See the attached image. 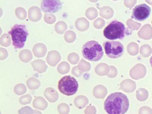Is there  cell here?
<instances>
[{
  "label": "cell",
  "mask_w": 152,
  "mask_h": 114,
  "mask_svg": "<svg viewBox=\"0 0 152 114\" xmlns=\"http://www.w3.org/2000/svg\"><path fill=\"white\" fill-rule=\"evenodd\" d=\"M78 68L80 71H82L83 72H87L90 69V64L82 59L80 61L78 66Z\"/></svg>",
  "instance_id": "24"
},
{
  "label": "cell",
  "mask_w": 152,
  "mask_h": 114,
  "mask_svg": "<svg viewBox=\"0 0 152 114\" xmlns=\"http://www.w3.org/2000/svg\"><path fill=\"white\" fill-rule=\"evenodd\" d=\"M61 59V55L56 50L49 52L46 58L48 64L52 66H56Z\"/></svg>",
  "instance_id": "9"
},
{
  "label": "cell",
  "mask_w": 152,
  "mask_h": 114,
  "mask_svg": "<svg viewBox=\"0 0 152 114\" xmlns=\"http://www.w3.org/2000/svg\"><path fill=\"white\" fill-rule=\"evenodd\" d=\"M34 110L28 106L23 107L18 110L19 114H32Z\"/></svg>",
  "instance_id": "31"
},
{
  "label": "cell",
  "mask_w": 152,
  "mask_h": 114,
  "mask_svg": "<svg viewBox=\"0 0 152 114\" xmlns=\"http://www.w3.org/2000/svg\"><path fill=\"white\" fill-rule=\"evenodd\" d=\"M32 98L30 94H26L20 97L19 99V102L22 105H26L30 104L31 102Z\"/></svg>",
  "instance_id": "29"
},
{
  "label": "cell",
  "mask_w": 152,
  "mask_h": 114,
  "mask_svg": "<svg viewBox=\"0 0 152 114\" xmlns=\"http://www.w3.org/2000/svg\"><path fill=\"white\" fill-rule=\"evenodd\" d=\"M11 38L8 34H4L0 38V44L2 46L8 47L11 44Z\"/></svg>",
  "instance_id": "22"
},
{
  "label": "cell",
  "mask_w": 152,
  "mask_h": 114,
  "mask_svg": "<svg viewBox=\"0 0 152 114\" xmlns=\"http://www.w3.org/2000/svg\"><path fill=\"white\" fill-rule=\"evenodd\" d=\"M103 46L107 56L111 58H118L124 53V47L119 41H106L103 44Z\"/></svg>",
  "instance_id": "6"
},
{
  "label": "cell",
  "mask_w": 152,
  "mask_h": 114,
  "mask_svg": "<svg viewBox=\"0 0 152 114\" xmlns=\"http://www.w3.org/2000/svg\"><path fill=\"white\" fill-rule=\"evenodd\" d=\"M14 91L17 95H20L24 94L26 92V87L23 84H18L15 86Z\"/></svg>",
  "instance_id": "25"
},
{
  "label": "cell",
  "mask_w": 152,
  "mask_h": 114,
  "mask_svg": "<svg viewBox=\"0 0 152 114\" xmlns=\"http://www.w3.org/2000/svg\"><path fill=\"white\" fill-rule=\"evenodd\" d=\"M67 26L66 23L64 21H59L55 25V30L58 34H64L67 30Z\"/></svg>",
  "instance_id": "20"
},
{
  "label": "cell",
  "mask_w": 152,
  "mask_h": 114,
  "mask_svg": "<svg viewBox=\"0 0 152 114\" xmlns=\"http://www.w3.org/2000/svg\"><path fill=\"white\" fill-rule=\"evenodd\" d=\"M42 17L40 9L37 6H32L28 10V18L32 22H37Z\"/></svg>",
  "instance_id": "10"
},
{
  "label": "cell",
  "mask_w": 152,
  "mask_h": 114,
  "mask_svg": "<svg viewBox=\"0 0 152 114\" xmlns=\"http://www.w3.org/2000/svg\"><path fill=\"white\" fill-rule=\"evenodd\" d=\"M31 65L35 71L38 73H43L46 72L48 69V66L45 61L41 59L36 60L31 62Z\"/></svg>",
  "instance_id": "12"
},
{
  "label": "cell",
  "mask_w": 152,
  "mask_h": 114,
  "mask_svg": "<svg viewBox=\"0 0 152 114\" xmlns=\"http://www.w3.org/2000/svg\"><path fill=\"white\" fill-rule=\"evenodd\" d=\"M67 60L71 64L75 65L79 62L80 60V57L77 53H72L68 55Z\"/></svg>",
  "instance_id": "26"
},
{
  "label": "cell",
  "mask_w": 152,
  "mask_h": 114,
  "mask_svg": "<svg viewBox=\"0 0 152 114\" xmlns=\"http://www.w3.org/2000/svg\"><path fill=\"white\" fill-rule=\"evenodd\" d=\"M129 107V101L128 97L121 92L111 94L104 103V108L108 114H125Z\"/></svg>",
  "instance_id": "1"
},
{
  "label": "cell",
  "mask_w": 152,
  "mask_h": 114,
  "mask_svg": "<svg viewBox=\"0 0 152 114\" xmlns=\"http://www.w3.org/2000/svg\"><path fill=\"white\" fill-rule=\"evenodd\" d=\"M74 104L77 108L83 109L88 105V100L87 97L83 95H80L75 99Z\"/></svg>",
  "instance_id": "16"
},
{
  "label": "cell",
  "mask_w": 152,
  "mask_h": 114,
  "mask_svg": "<svg viewBox=\"0 0 152 114\" xmlns=\"http://www.w3.org/2000/svg\"><path fill=\"white\" fill-rule=\"evenodd\" d=\"M72 73L74 75L77 77H80L83 75L82 71H80L78 69V66H75L72 69Z\"/></svg>",
  "instance_id": "33"
},
{
  "label": "cell",
  "mask_w": 152,
  "mask_h": 114,
  "mask_svg": "<svg viewBox=\"0 0 152 114\" xmlns=\"http://www.w3.org/2000/svg\"><path fill=\"white\" fill-rule=\"evenodd\" d=\"M19 57L22 61L27 63L32 59V53L30 50L27 49L23 50L19 53Z\"/></svg>",
  "instance_id": "17"
},
{
  "label": "cell",
  "mask_w": 152,
  "mask_h": 114,
  "mask_svg": "<svg viewBox=\"0 0 152 114\" xmlns=\"http://www.w3.org/2000/svg\"><path fill=\"white\" fill-rule=\"evenodd\" d=\"M76 38V34L72 30H68L65 34L64 39L66 42L72 43L75 41Z\"/></svg>",
  "instance_id": "21"
},
{
  "label": "cell",
  "mask_w": 152,
  "mask_h": 114,
  "mask_svg": "<svg viewBox=\"0 0 152 114\" xmlns=\"http://www.w3.org/2000/svg\"><path fill=\"white\" fill-rule=\"evenodd\" d=\"M126 28L124 24L117 20H113L104 29V36L108 40H122L126 34Z\"/></svg>",
  "instance_id": "3"
},
{
  "label": "cell",
  "mask_w": 152,
  "mask_h": 114,
  "mask_svg": "<svg viewBox=\"0 0 152 114\" xmlns=\"http://www.w3.org/2000/svg\"><path fill=\"white\" fill-rule=\"evenodd\" d=\"M75 26L77 30L84 32L88 29L89 22L83 17L79 18L75 21Z\"/></svg>",
  "instance_id": "14"
},
{
  "label": "cell",
  "mask_w": 152,
  "mask_h": 114,
  "mask_svg": "<svg viewBox=\"0 0 152 114\" xmlns=\"http://www.w3.org/2000/svg\"><path fill=\"white\" fill-rule=\"evenodd\" d=\"M79 84L77 80L71 75L65 76L60 79L58 83L59 91L67 96L74 95L77 92Z\"/></svg>",
  "instance_id": "5"
},
{
  "label": "cell",
  "mask_w": 152,
  "mask_h": 114,
  "mask_svg": "<svg viewBox=\"0 0 152 114\" xmlns=\"http://www.w3.org/2000/svg\"></svg>",
  "instance_id": "37"
},
{
  "label": "cell",
  "mask_w": 152,
  "mask_h": 114,
  "mask_svg": "<svg viewBox=\"0 0 152 114\" xmlns=\"http://www.w3.org/2000/svg\"><path fill=\"white\" fill-rule=\"evenodd\" d=\"M15 14L17 17L21 20L26 19L27 17L26 10L23 7H19L15 10Z\"/></svg>",
  "instance_id": "23"
},
{
  "label": "cell",
  "mask_w": 152,
  "mask_h": 114,
  "mask_svg": "<svg viewBox=\"0 0 152 114\" xmlns=\"http://www.w3.org/2000/svg\"><path fill=\"white\" fill-rule=\"evenodd\" d=\"M151 13V8L145 4L137 5L132 11V18L137 21H143L148 18Z\"/></svg>",
  "instance_id": "7"
},
{
  "label": "cell",
  "mask_w": 152,
  "mask_h": 114,
  "mask_svg": "<svg viewBox=\"0 0 152 114\" xmlns=\"http://www.w3.org/2000/svg\"><path fill=\"white\" fill-rule=\"evenodd\" d=\"M26 85L30 90H35L40 87L41 83L38 79L34 77H30L26 81Z\"/></svg>",
  "instance_id": "18"
},
{
  "label": "cell",
  "mask_w": 152,
  "mask_h": 114,
  "mask_svg": "<svg viewBox=\"0 0 152 114\" xmlns=\"http://www.w3.org/2000/svg\"><path fill=\"white\" fill-rule=\"evenodd\" d=\"M44 96L50 102H56L58 99V94L52 87H48L44 91Z\"/></svg>",
  "instance_id": "13"
},
{
  "label": "cell",
  "mask_w": 152,
  "mask_h": 114,
  "mask_svg": "<svg viewBox=\"0 0 152 114\" xmlns=\"http://www.w3.org/2000/svg\"><path fill=\"white\" fill-rule=\"evenodd\" d=\"M95 13H96V10L93 8H90L86 10L85 15L89 19L92 20L95 18Z\"/></svg>",
  "instance_id": "30"
},
{
  "label": "cell",
  "mask_w": 152,
  "mask_h": 114,
  "mask_svg": "<svg viewBox=\"0 0 152 114\" xmlns=\"http://www.w3.org/2000/svg\"><path fill=\"white\" fill-rule=\"evenodd\" d=\"M57 109L60 114H68L70 112V107L66 103H61L58 105Z\"/></svg>",
  "instance_id": "27"
},
{
  "label": "cell",
  "mask_w": 152,
  "mask_h": 114,
  "mask_svg": "<svg viewBox=\"0 0 152 114\" xmlns=\"http://www.w3.org/2000/svg\"><path fill=\"white\" fill-rule=\"evenodd\" d=\"M89 1H96V0H89Z\"/></svg>",
  "instance_id": "36"
},
{
  "label": "cell",
  "mask_w": 152,
  "mask_h": 114,
  "mask_svg": "<svg viewBox=\"0 0 152 114\" xmlns=\"http://www.w3.org/2000/svg\"><path fill=\"white\" fill-rule=\"evenodd\" d=\"M9 33L11 35L12 44L14 48L16 49L23 48L29 35L26 26L15 24Z\"/></svg>",
  "instance_id": "4"
},
{
  "label": "cell",
  "mask_w": 152,
  "mask_h": 114,
  "mask_svg": "<svg viewBox=\"0 0 152 114\" xmlns=\"http://www.w3.org/2000/svg\"><path fill=\"white\" fill-rule=\"evenodd\" d=\"M33 106L34 108L43 110L48 107V103L46 100L42 97H37L34 100Z\"/></svg>",
  "instance_id": "15"
},
{
  "label": "cell",
  "mask_w": 152,
  "mask_h": 114,
  "mask_svg": "<svg viewBox=\"0 0 152 114\" xmlns=\"http://www.w3.org/2000/svg\"><path fill=\"white\" fill-rule=\"evenodd\" d=\"M57 70L58 73L62 75L67 74L70 70V66L66 61H62L58 65Z\"/></svg>",
  "instance_id": "19"
},
{
  "label": "cell",
  "mask_w": 152,
  "mask_h": 114,
  "mask_svg": "<svg viewBox=\"0 0 152 114\" xmlns=\"http://www.w3.org/2000/svg\"><path fill=\"white\" fill-rule=\"evenodd\" d=\"M62 4L60 0H42L41 9L45 12L55 13L62 8Z\"/></svg>",
  "instance_id": "8"
},
{
  "label": "cell",
  "mask_w": 152,
  "mask_h": 114,
  "mask_svg": "<svg viewBox=\"0 0 152 114\" xmlns=\"http://www.w3.org/2000/svg\"><path fill=\"white\" fill-rule=\"evenodd\" d=\"M32 114H42L41 112L39 111V110H34Z\"/></svg>",
  "instance_id": "34"
},
{
  "label": "cell",
  "mask_w": 152,
  "mask_h": 114,
  "mask_svg": "<svg viewBox=\"0 0 152 114\" xmlns=\"http://www.w3.org/2000/svg\"><path fill=\"white\" fill-rule=\"evenodd\" d=\"M82 52L83 57L90 61H99L104 55L102 46L96 41H89L84 44Z\"/></svg>",
  "instance_id": "2"
},
{
  "label": "cell",
  "mask_w": 152,
  "mask_h": 114,
  "mask_svg": "<svg viewBox=\"0 0 152 114\" xmlns=\"http://www.w3.org/2000/svg\"><path fill=\"white\" fill-rule=\"evenodd\" d=\"M47 52V46L43 43L36 44L33 48V52L37 58H42L46 55Z\"/></svg>",
  "instance_id": "11"
},
{
  "label": "cell",
  "mask_w": 152,
  "mask_h": 114,
  "mask_svg": "<svg viewBox=\"0 0 152 114\" xmlns=\"http://www.w3.org/2000/svg\"><path fill=\"white\" fill-rule=\"evenodd\" d=\"M150 64H151V67L152 68V56L150 58Z\"/></svg>",
  "instance_id": "35"
},
{
  "label": "cell",
  "mask_w": 152,
  "mask_h": 114,
  "mask_svg": "<svg viewBox=\"0 0 152 114\" xmlns=\"http://www.w3.org/2000/svg\"><path fill=\"white\" fill-rule=\"evenodd\" d=\"M8 56V53L6 49L2 47L0 48V60H2L5 59L7 58Z\"/></svg>",
  "instance_id": "32"
},
{
  "label": "cell",
  "mask_w": 152,
  "mask_h": 114,
  "mask_svg": "<svg viewBox=\"0 0 152 114\" xmlns=\"http://www.w3.org/2000/svg\"><path fill=\"white\" fill-rule=\"evenodd\" d=\"M44 20L45 22L48 24H53L56 20V18L54 14L50 13H46L44 15Z\"/></svg>",
  "instance_id": "28"
}]
</instances>
